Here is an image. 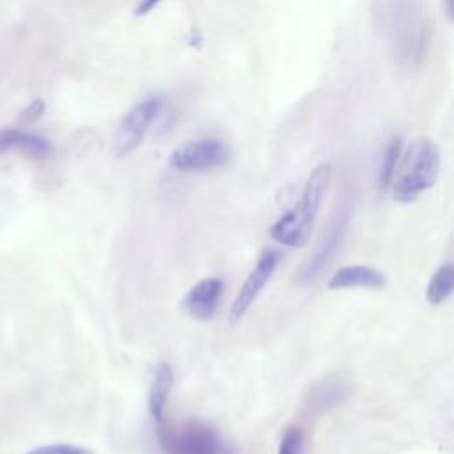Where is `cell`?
Wrapping results in <instances>:
<instances>
[{"label": "cell", "mask_w": 454, "mask_h": 454, "mask_svg": "<svg viewBox=\"0 0 454 454\" xmlns=\"http://www.w3.org/2000/svg\"><path fill=\"white\" fill-rule=\"evenodd\" d=\"M44 112V101L43 99H34L23 112H21V122L30 124L34 121H37Z\"/></svg>", "instance_id": "ac0fdd59"}, {"label": "cell", "mask_w": 454, "mask_h": 454, "mask_svg": "<svg viewBox=\"0 0 454 454\" xmlns=\"http://www.w3.org/2000/svg\"><path fill=\"white\" fill-rule=\"evenodd\" d=\"M385 21L392 55L401 66H419L429 48L431 25L420 0H383Z\"/></svg>", "instance_id": "6da1fadb"}, {"label": "cell", "mask_w": 454, "mask_h": 454, "mask_svg": "<svg viewBox=\"0 0 454 454\" xmlns=\"http://www.w3.org/2000/svg\"><path fill=\"white\" fill-rule=\"evenodd\" d=\"M232 156L231 145L222 138H197L181 144L168 156V165L176 172L195 174L220 168Z\"/></svg>", "instance_id": "8992f818"}, {"label": "cell", "mask_w": 454, "mask_h": 454, "mask_svg": "<svg viewBox=\"0 0 454 454\" xmlns=\"http://www.w3.org/2000/svg\"><path fill=\"white\" fill-rule=\"evenodd\" d=\"M11 151L23 153L34 160H43L51 153V144L37 133L18 128H4L0 129V156Z\"/></svg>", "instance_id": "8fae6325"}, {"label": "cell", "mask_w": 454, "mask_h": 454, "mask_svg": "<svg viewBox=\"0 0 454 454\" xmlns=\"http://www.w3.org/2000/svg\"><path fill=\"white\" fill-rule=\"evenodd\" d=\"M172 383H174V372L170 364L165 360L156 362L151 371V381L147 390V410L156 422H163L165 406L172 390Z\"/></svg>", "instance_id": "4fadbf2b"}, {"label": "cell", "mask_w": 454, "mask_h": 454, "mask_svg": "<svg viewBox=\"0 0 454 454\" xmlns=\"http://www.w3.org/2000/svg\"><path fill=\"white\" fill-rule=\"evenodd\" d=\"M401 156H403V138L399 135H394L385 144L380 168H378V186L381 192H387L392 186Z\"/></svg>", "instance_id": "5bb4252c"}, {"label": "cell", "mask_w": 454, "mask_h": 454, "mask_svg": "<svg viewBox=\"0 0 454 454\" xmlns=\"http://www.w3.org/2000/svg\"><path fill=\"white\" fill-rule=\"evenodd\" d=\"M158 442L165 454H229L220 433L200 420L160 427Z\"/></svg>", "instance_id": "277c9868"}, {"label": "cell", "mask_w": 454, "mask_h": 454, "mask_svg": "<svg viewBox=\"0 0 454 454\" xmlns=\"http://www.w3.org/2000/svg\"><path fill=\"white\" fill-rule=\"evenodd\" d=\"M443 12H445V18L450 21L454 16V0H443Z\"/></svg>", "instance_id": "ffe728a7"}, {"label": "cell", "mask_w": 454, "mask_h": 454, "mask_svg": "<svg viewBox=\"0 0 454 454\" xmlns=\"http://www.w3.org/2000/svg\"><path fill=\"white\" fill-rule=\"evenodd\" d=\"M349 394H351L349 383L340 376L330 374L317 380L310 387L307 394V406L312 413H325L346 403Z\"/></svg>", "instance_id": "30bf717a"}, {"label": "cell", "mask_w": 454, "mask_h": 454, "mask_svg": "<svg viewBox=\"0 0 454 454\" xmlns=\"http://www.w3.org/2000/svg\"><path fill=\"white\" fill-rule=\"evenodd\" d=\"M163 110V98L161 96H149L142 101H138L135 106H131L122 121L119 122V128L114 137V154L117 158H126L133 151H137L142 142L145 140L147 133L151 131L153 124L160 117Z\"/></svg>", "instance_id": "5b68a950"}, {"label": "cell", "mask_w": 454, "mask_h": 454, "mask_svg": "<svg viewBox=\"0 0 454 454\" xmlns=\"http://www.w3.org/2000/svg\"><path fill=\"white\" fill-rule=\"evenodd\" d=\"M278 262H280V254L277 250H266L261 254V257L255 261L254 268L250 270V273L247 275L245 282L241 284L239 291L232 300V305L229 310L231 326L238 325L247 316V312L250 310V307L254 305V301L257 300L264 286L273 277Z\"/></svg>", "instance_id": "ba28073f"}, {"label": "cell", "mask_w": 454, "mask_h": 454, "mask_svg": "<svg viewBox=\"0 0 454 454\" xmlns=\"http://www.w3.org/2000/svg\"><path fill=\"white\" fill-rule=\"evenodd\" d=\"M163 0H140L135 7V16H145L149 14L156 5H160Z\"/></svg>", "instance_id": "d6986e66"}, {"label": "cell", "mask_w": 454, "mask_h": 454, "mask_svg": "<svg viewBox=\"0 0 454 454\" xmlns=\"http://www.w3.org/2000/svg\"><path fill=\"white\" fill-rule=\"evenodd\" d=\"M351 220V207L349 204H344L337 209V213L332 216L330 223L325 227L316 248L309 255V259L303 262V266L298 270L296 278L301 286H309L319 278L323 270L332 262V259L337 255L342 238L348 231Z\"/></svg>", "instance_id": "52a82bcc"}, {"label": "cell", "mask_w": 454, "mask_h": 454, "mask_svg": "<svg viewBox=\"0 0 454 454\" xmlns=\"http://www.w3.org/2000/svg\"><path fill=\"white\" fill-rule=\"evenodd\" d=\"M303 449H305L303 431L296 426H291L284 431L277 454H303Z\"/></svg>", "instance_id": "2e32d148"}, {"label": "cell", "mask_w": 454, "mask_h": 454, "mask_svg": "<svg viewBox=\"0 0 454 454\" xmlns=\"http://www.w3.org/2000/svg\"><path fill=\"white\" fill-rule=\"evenodd\" d=\"M387 278L385 273H381L376 268L365 266V264H349L339 268L328 280V289L339 291V289H355V287H365V289H381L385 287Z\"/></svg>", "instance_id": "7c38bea8"}, {"label": "cell", "mask_w": 454, "mask_h": 454, "mask_svg": "<svg viewBox=\"0 0 454 454\" xmlns=\"http://www.w3.org/2000/svg\"><path fill=\"white\" fill-rule=\"evenodd\" d=\"M442 156L438 145L429 138H417L408 151H403L394 181L392 193L399 202H413L424 192L434 186L440 174Z\"/></svg>", "instance_id": "3957f363"}, {"label": "cell", "mask_w": 454, "mask_h": 454, "mask_svg": "<svg viewBox=\"0 0 454 454\" xmlns=\"http://www.w3.org/2000/svg\"><path fill=\"white\" fill-rule=\"evenodd\" d=\"M223 293V282L218 277H207L199 280L181 300V309L193 319H211L220 305Z\"/></svg>", "instance_id": "9c48e42d"}, {"label": "cell", "mask_w": 454, "mask_h": 454, "mask_svg": "<svg viewBox=\"0 0 454 454\" xmlns=\"http://www.w3.org/2000/svg\"><path fill=\"white\" fill-rule=\"evenodd\" d=\"M25 454H94L90 449L74 443H46L30 449Z\"/></svg>", "instance_id": "e0dca14e"}, {"label": "cell", "mask_w": 454, "mask_h": 454, "mask_svg": "<svg viewBox=\"0 0 454 454\" xmlns=\"http://www.w3.org/2000/svg\"><path fill=\"white\" fill-rule=\"evenodd\" d=\"M330 177L332 167L328 163H321L310 172L294 207L270 227L273 241L291 248H300L309 241L323 197L328 190Z\"/></svg>", "instance_id": "7a4b0ae2"}, {"label": "cell", "mask_w": 454, "mask_h": 454, "mask_svg": "<svg viewBox=\"0 0 454 454\" xmlns=\"http://www.w3.org/2000/svg\"><path fill=\"white\" fill-rule=\"evenodd\" d=\"M454 289V266L450 262L442 264L433 273L427 287H426V300L431 305H442Z\"/></svg>", "instance_id": "9a60e30c"}]
</instances>
